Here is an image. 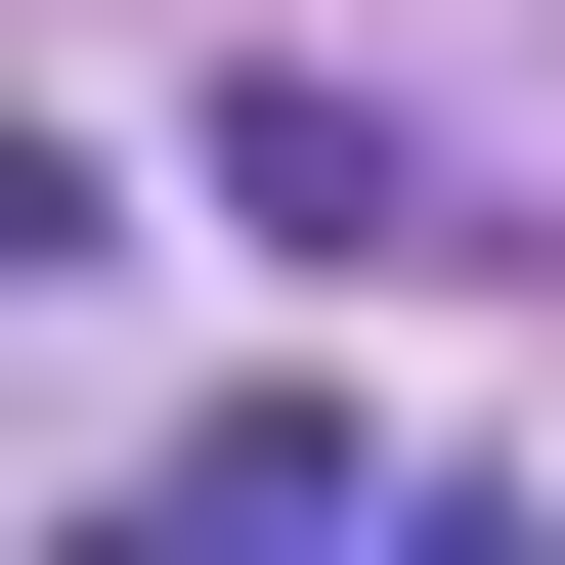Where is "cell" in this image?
Listing matches in <instances>:
<instances>
[{
  "mask_svg": "<svg viewBox=\"0 0 565 565\" xmlns=\"http://www.w3.org/2000/svg\"><path fill=\"white\" fill-rule=\"evenodd\" d=\"M217 217H262V262H479V217H435L349 87H217Z\"/></svg>",
  "mask_w": 565,
  "mask_h": 565,
  "instance_id": "6da1fadb",
  "label": "cell"
}]
</instances>
